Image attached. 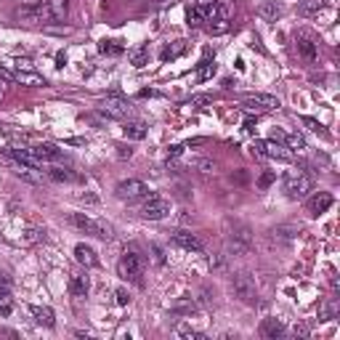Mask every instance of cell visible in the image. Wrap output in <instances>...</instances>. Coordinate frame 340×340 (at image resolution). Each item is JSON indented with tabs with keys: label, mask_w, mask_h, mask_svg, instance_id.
Listing matches in <instances>:
<instances>
[{
	"label": "cell",
	"mask_w": 340,
	"mask_h": 340,
	"mask_svg": "<svg viewBox=\"0 0 340 340\" xmlns=\"http://www.w3.org/2000/svg\"><path fill=\"white\" fill-rule=\"evenodd\" d=\"M226 250L231 255H247L253 250V234L250 229L239 221H226Z\"/></svg>",
	"instance_id": "obj_1"
},
{
	"label": "cell",
	"mask_w": 340,
	"mask_h": 340,
	"mask_svg": "<svg viewBox=\"0 0 340 340\" xmlns=\"http://www.w3.org/2000/svg\"><path fill=\"white\" fill-rule=\"evenodd\" d=\"M285 192L290 199H303L308 192H314V178L306 170H290L285 176Z\"/></svg>",
	"instance_id": "obj_2"
},
{
	"label": "cell",
	"mask_w": 340,
	"mask_h": 340,
	"mask_svg": "<svg viewBox=\"0 0 340 340\" xmlns=\"http://www.w3.org/2000/svg\"><path fill=\"white\" fill-rule=\"evenodd\" d=\"M72 223L80 229V231H85V234H93V237H99L104 242L115 237V229L106 223V221H93V218H88L85 213H74L72 215Z\"/></svg>",
	"instance_id": "obj_3"
},
{
	"label": "cell",
	"mask_w": 340,
	"mask_h": 340,
	"mask_svg": "<svg viewBox=\"0 0 340 340\" xmlns=\"http://www.w3.org/2000/svg\"><path fill=\"white\" fill-rule=\"evenodd\" d=\"M231 290H234V295L242 303H253L258 298V285H255V279L247 271H239V274L231 276Z\"/></svg>",
	"instance_id": "obj_4"
},
{
	"label": "cell",
	"mask_w": 340,
	"mask_h": 340,
	"mask_svg": "<svg viewBox=\"0 0 340 340\" xmlns=\"http://www.w3.org/2000/svg\"><path fill=\"white\" fill-rule=\"evenodd\" d=\"M282 106V101L276 99V96H271V93H253V96H247L244 101H242V109L247 112V115H263V112H271V109H279Z\"/></svg>",
	"instance_id": "obj_5"
},
{
	"label": "cell",
	"mask_w": 340,
	"mask_h": 340,
	"mask_svg": "<svg viewBox=\"0 0 340 340\" xmlns=\"http://www.w3.org/2000/svg\"><path fill=\"white\" fill-rule=\"evenodd\" d=\"M253 154L258 160H266V157H271V160H292V152L287 146H282L279 141H274V138H269V141H255Z\"/></svg>",
	"instance_id": "obj_6"
},
{
	"label": "cell",
	"mask_w": 340,
	"mask_h": 340,
	"mask_svg": "<svg viewBox=\"0 0 340 340\" xmlns=\"http://www.w3.org/2000/svg\"><path fill=\"white\" fill-rule=\"evenodd\" d=\"M167 213H170V202L160 194H149L144 199V205H141V215L146 221H162Z\"/></svg>",
	"instance_id": "obj_7"
},
{
	"label": "cell",
	"mask_w": 340,
	"mask_h": 340,
	"mask_svg": "<svg viewBox=\"0 0 340 340\" xmlns=\"http://www.w3.org/2000/svg\"><path fill=\"white\" fill-rule=\"evenodd\" d=\"M141 269H144V258L138 255L136 250L125 253V255L120 258V263H117L120 276H128V279H136V276H141Z\"/></svg>",
	"instance_id": "obj_8"
},
{
	"label": "cell",
	"mask_w": 340,
	"mask_h": 340,
	"mask_svg": "<svg viewBox=\"0 0 340 340\" xmlns=\"http://www.w3.org/2000/svg\"><path fill=\"white\" fill-rule=\"evenodd\" d=\"M295 45H298V53L306 61H316L319 59V43H316V37L308 32V29H300V32L295 35Z\"/></svg>",
	"instance_id": "obj_9"
},
{
	"label": "cell",
	"mask_w": 340,
	"mask_h": 340,
	"mask_svg": "<svg viewBox=\"0 0 340 340\" xmlns=\"http://www.w3.org/2000/svg\"><path fill=\"white\" fill-rule=\"evenodd\" d=\"M101 112L109 117H117V120H125V117H130V104L122 96H106L101 101Z\"/></svg>",
	"instance_id": "obj_10"
},
{
	"label": "cell",
	"mask_w": 340,
	"mask_h": 340,
	"mask_svg": "<svg viewBox=\"0 0 340 340\" xmlns=\"http://www.w3.org/2000/svg\"><path fill=\"white\" fill-rule=\"evenodd\" d=\"M115 194H117L120 199H128V202H133V199H138V197H144V194H146V183H144V181H138V178L120 181V183H117V189H115Z\"/></svg>",
	"instance_id": "obj_11"
},
{
	"label": "cell",
	"mask_w": 340,
	"mask_h": 340,
	"mask_svg": "<svg viewBox=\"0 0 340 340\" xmlns=\"http://www.w3.org/2000/svg\"><path fill=\"white\" fill-rule=\"evenodd\" d=\"M29 152L35 154V157L45 165V162H59L64 154H61V149H56L53 144H35V146H29Z\"/></svg>",
	"instance_id": "obj_12"
},
{
	"label": "cell",
	"mask_w": 340,
	"mask_h": 340,
	"mask_svg": "<svg viewBox=\"0 0 340 340\" xmlns=\"http://www.w3.org/2000/svg\"><path fill=\"white\" fill-rule=\"evenodd\" d=\"M74 258H77V263H83L85 269L99 266V255H96V250H93L90 244H85V242L74 244Z\"/></svg>",
	"instance_id": "obj_13"
},
{
	"label": "cell",
	"mask_w": 340,
	"mask_h": 340,
	"mask_svg": "<svg viewBox=\"0 0 340 340\" xmlns=\"http://www.w3.org/2000/svg\"><path fill=\"white\" fill-rule=\"evenodd\" d=\"M16 16H19L22 22L37 24V22H43V19H51V13H48V8H37V6L32 3V6H24V8H19V11H16Z\"/></svg>",
	"instance_id": "obj_14"
},
{
	"label": "cell",
	"mask_w": 340,
	"mask_h": 340,
	"mask_svg": "<svg viewBox=\"0 0 340 340\" xmlns=\"http://www.w3.org/2000/svg\"><path fill=\"white\" fill-rule=\"evenodd\" d=\"M258 16H263L266 22H276L285 16V6L276 3V0H263V3L258 6Z\"/></svg>",
	"instance_id": "obj_15"
},
{
	"label": "cell",
	"mask_w": 340,
	"mask_h": 340,
	"mask_svg": "<svg viewBox=\"0 0 340 340\" xmlns=\"http://www.w3.org/2000/svg\"><path fill=\"white\" fill-rule=\"evenodd\" d=\"M332 207V194L330 192H319L308 199V213L311 215H319V213H327Z\"/></svg>",
	"instance_id": "obj_16"
},
{
	"label": "cell",
	"mask_w": 340,
	"mask_h": 340,
	"mask_svg": "<svg viewBox=\"0 0 340 340\" xmlns=\"http://www.w3.org/2000/svg\"><path fill=\"white\" fill-rule=\"evenodd\" d=\"M173 242L178 247H183V250H189V253H202V242H199L194 234H189V231H176Z\"/></svg>",
	"instance_id": "obj_17"
},
{
	"label": "cell",
	"mask_w": 340,
	"mask_h": 340,
	"mask_svg": "<svg viewBox=\"0 0 340 340\" xmlns=\"http://www.w3.org/2000/svg\"><path fill=\"white\" fill-rule=\"evenodd\" d=\"M13 80L22 83V85H29V88H43L45 85V77L37 74L35 69H19V72H13Z\"/></svg>",
	"instance_id": "obj_18"
},
{
	"label": "cell",
	"mask_w": 340,
	"mask_h": 340,
	"mask_svg": "<svg viewBox=\"0 0 340 340\" xmlns=\"http://www.w3.org/2000/svg\"><path fill=\"white\" fill-rule=\"evenodd\" d=\"M128 59H130V64H133L136 69L146 67V64H149V43H138L136 48H130V51H128Z\"/></svg>",
	"instance_id": "obj_19"
},
{
	"label": "cell",
	"mask_w": 340,
	"mask_h": 340,
	"mask_svg": "<svg viewBox=\"0 0 340 340\" xmlns=\"http://www.w3.org/2000/svg\"><path fill=\"white\" fill-rule=\"evenodd\" d=\"M260 335L269 337V340H276V337L285 335V324L279 319H263L260 322Z\"/></svg>",
	"instance_id": "obj_20"
},
{
	"label": "cell",
	"mask_w": 340,
	"mask_h": 340,
	"mask_svg": "<svg viewBox=\"0 0 340 340\" xmlns=\"http://www.w3.org/2000/svg\"><path fill=\"white\" fill-rule=\"evenodd\" d=\"M45 8H48L53 22H64L67 13H69V0H48V6H45Z\"/></svg>",
	"instance_id": "obj_21"
},
{
	"label": "cell",
	"mask_w": 340,
	"mask_h": 340,
	"mask_svg": "<svg viewBox=\"0 0 340 340\" xmlns=\"http://www.w3.org/2000/svg\"><path fill=\"white\" fill-rule=\"evenodd\" d=\"M32 316H35V322L40 327H53L56 324V316H53V311L48 306H32Z\"/></svg>",
	"instance_id": "obj_22"
},
{
	"label": "cell",
	"mask_w": 340,
	"mask_h": 340,
	"mask_svg": "<svg viewBox=\"0 0 340 340\" xmlns=\"http://www.w3.org/2000/svg\"><path fill=\"white\" fill-rule=\"evenodd\" d=\"M88 290H90L88 276H72V279H69V295L72 298H85Z\"/></svg>",
	"instance_id": "obj_23"
},
{
	"label": "cell",
	"mask_w": 340,
	"mask_h": 340,
	"mask_svg": "<svg viewBox=\"0 0 340 340\" xmlns=\"http://www.w3.org/2000/svg\"><path fill=\"white\" fill-rule=\"evenodd\" d=\"M327 6V0H303V3L298 6V13L306 19H311V16H319V11Z\"/></svg>",
	"instance_id": "obj_24"
},
{
	"label": "cell",
	"mask_w": 340,
	"mask_h": 340,
	"mask_svg": "<svg viewBox=\"0 0 340 340\" xmlns=\"http://www.w3.org/2000/svg\"><path fill=\"white\" fill-rule=\"evenodd\" d=\"M48 176H51V181H59V183L77 181V176L72 173V170H69V167H61V165H51V167H48Z\"/></svg>",
	"instance_id": "obj_25"
},
{
	"label": "cell",
	"mask_w": 340,
	"mask_h": 340,
	"mask_svg": "<svg viewBox=\"0 0 340 340\" xmlns=\"http://www.w3.org/2000/svg\"><path fill=\"white\" fill-rule=\"evenodd\" d=\"M122 133H125V138H130V141H141V138H146V125L144 122H125Z\"/></svg>",
	"instance_id": "obj_26"
},
{
	"label": "cell",
	"mask_w": 340,
	"mask_h": 340,
	"mask_svg": "<svg viewBox=\"0 0 340 340\" xmlns=\"http://www.w3.org/2000/svg\"><path fill=\"white\" fill-rule=\"evenodd\" d=\"M285 144H287V149H290L292 154H300V152H306V149H308L306 138H303L300 133H290V136H285Z\"/></svg>",
	"instance_id": "obj_27"
},
{
	"label": "cell",
	"mask_w": 340,
	"mask_h": 340,
	"mask_svg": "<svg viewBox=\"0 0 340 340\" xmlns=\"http://www.w3.org/2000/svg\"><path fill=\"white\" fill-rule=\"evenodd\" d=\"M213 74H215V61H213L210 56H205L202 61H199V69H197V80H199V83H205V80H210Z\"/></svg>",
	"instance_id": "obj_28"
},
{
	"label": "cell",
	"mask_w": 340,
	"mask_h": 340,
	"mask_svg": "<svg viewBox=\"0 0 340 340\" xmlns=\"http://www.w3.org/2000/svg\"><path fill=\"white\" fill-rule=\"evenodd\" d=\"M218 3H221V0H197L194 6L202 11L205 22H210V19H215V8H218Z\"/></svg>",
	"instance_id": "obj_29"
},
{
	"label": "cell",
	"mask_w": 340,
	"mask_h": 340,
	"mask_svg": "<svg viewBox=\"0 0 340 340\" xmlns=\"http://www.w3.org/2000/svg\"><path fill=\"white\" fill-rule=\"evenodd\" d=\"M183 51H186V40H176V45H167V48H162V61H167V59H176V56H181Z\"/></svg>",
	"instance_id": "obj_30"
},
{
	"label": "cell",
	"mask_w": 340,
	"mask_h": 340,
	"mask_svg": "<svg viewBox=\"0 0 340 340\" xmlns=\"http://www.w3.org/2000/svg\"><path fill=\"white\" fill-rule=\"evenodd\" d=\"M231 29V22L229 19H210V24H207V32L210 35H226Z\"/></svg>",
	"instance_id": "obj_31"
},
{
	"label": "cell",
	"mask_w": 340,
	"mask_h": 340,
	"mask_svg": "<svg viewBox=\"0 0 340 340\" xmlns=\"http://www.w3.org/2000/svg\"><path fill=\"white\" fill-rule=\"evenodd\" d=\"M99 51H101L104 56H120V53H122V45H120L117 40H101V43H99Z\"/></svg>",
	"instance_id": "obj_32"
},
{
	"label": "cell",
	"mask_w": 340,
	"mask_h": 340,
	"mask_svg": "<svg viewBox=\"0 0 340 340\" xmlns=\"http://www.w3.org/2000/svg\"><path fill=\"white\" fill-rule=\"evenodd\" d=\"M337 316V303L335 300H327L322 308H319V322H330Z\"/></svg>",
	"instance_id": "obj_33"
},
{
	"label": "cell",
	"mask_w": 340,
	"mask_h": 340,
	"mask_svg": "<svg viewBox=\"0 0 340 340\" xmlns=\"http://www.w3.org/2000/svg\"><path fill=\"white\" fill-rule=\"evenodd\" d=\"M176 335H178V337H186V340H205L202 332H197V330L186 327V324H178V327H176Z\"/></svg>",
	"instance_id": "obj_34"
},
{
	"label": "cell",
	"mask_w": 340,
	"mask_h": 340,
	"mask_svg": "<svg viewBox=\"0 0 340 340\" xmlns=\"http://www.w3.org/2000/svg\"><path fill=\"white\" fill-rule=\"evenodd\" d=\"M186 22H189V27H199V24L205 22L202 11H199L197 6H189V8H186Z\"/></svg>",
	"instance_id": "obj_35"
},
{
	"label": "cell",
	"mask_w": 340,
	"mask_h": 340,
	"mask_svg": "<svg viewBox=\"0 0 340 340\" xmlns=\"http://www.w3.org/2000/svg\"><path fill=\"white\" fill-rule=\"evenodd\" d=\"M35 167H24V165H19L16 167V178H22V181H27V183H40V178L32 173Z\"/></svg>",
	"instance_id": "obj_36"
},
{
	"label": "cell",
	"mask_w": 340,
	"mask_h": 340,
	"mask_svg": "<svg viewBox=\"0 0 340 340\" xmlns=\"http://www.w3.org/2000/svg\"><path fill=\"white\" fill-rule=\"evenodd\" d=\"M271 237H274V239H279V242H290L292 237H295V229L279 226V229H274V231H271Z\"/></svg>",
	"instance_id": "obj_37"
},
{
	"label": "cell",
	"mask_w": 340,
	"mask_h": 340,
	"mask_svg": "<svg viewBox=\"0 0 340 340\" xmlns=\"http://www.w3.org/2000/svg\"><path fill=\"white\" fill-rule=\"evenodd\" d=\"M303 125H306L308 130H314V133H319L322 138H327V136H330L327 130H324V125H322V122H319V120H314V117H303Z\"/></svg>",
	"instance_id": "obj_38"
},
{
	"label": "cell",
	"mask_w": 340,
	"mask_h": 340,
	"mask_svg": "<svg viewBox=\"0 0 340 340\" xmlns=\"http://www.w3.org/2000/svg\"><path fill=\"white\" fill-rule=\"evenodd\" d=\"M43 237H45V231H43V229H35V226L24 231V242H27V244H37Z\"/></svg>",
	"instance_id": "obj_39"
},
{
	"label": "cell",
	"mask_w": 340,
	"mask_h": 340,
	"mask_svg": "<svg viewBox=\"0 0 340 340\" xmlns=\"http://www.w3.org/2000/svg\"><path fill=\"white\" fill-rule=\"evenodd\" d=\"M11 311H13L11 295H8V292H0V316H11Z\"/></svg>",
	"instance_id": "obj_40"
},
{
	"label": "cell",
	"mask_w": 340,
	"mask_h": 340,
	"mask_svg": "<svg viewBox=\"0 0 340 340\" xmlns=\"http://www.w3.org/2000/svg\"><path fill=\"white\" fill-rule=\"evenodd\" d=\"M194 167L199 170V173L207 176V173H213V170H215V162L207 160V157H197V160H194Z\"/></svg>",
	"instance_id": "obj_41"
},
{
	"label": "cell",
	"mask_w": 340,
	"mask_h": 340,
	"mask_svg": "<svg viewBox=\"0 0 340 340\" xmlns=\"http://www.w3.org/2000/svg\"><path fill=\"white\" fill-rule=\"evenodd\" d=\"M274 181H276V173H274V170H266V173L258 178V189H260V192H266Z\"/></svg>",
	"instance_id": "obj_42"
},
{
	"label": "cell",
	"mask_w": 340,
	"mask_h": 340,
	"mask_svg": "<svg viewBox=\"0 0 340 340\" xmlns=\"http://www.w3.org/2000/svg\"><path fill=\"white\" fill-rule=\"evenodd\" d=\"M205 104H213V96H210V93L192 96V101H189V106H205Z\"/></svg>",
	"instance_id": "obj_43"
},
{
	"label": "cell",
	"mask_w": 340,
	"mask_h": 340,
	"mask_svg": "<svg viewBox=\"0 0 340 340\" xmlns=\"http://www.w3.org/2000/svg\"><path fill=\"white\" fill-rule=\"evenodd\" d=\"M115 149H117V157H120V160H130V157H133V149H130L128 144H117Z\"/></svg>",
	"instance_id": "obj_44"
},
{
	"label": "cell",
	"mask_w": 340,
	"mask_h": 340,
	"mask_svg": "<svg viewBox=\"0 0 340 340\" xmlns=\"http://www.w3.org/2000/svg\"><path fill=\"white\" fill-rule=\"evenodd\" d=\"M183 149H186L183 144H173V146H167V160H178L181 154H183Z\"/></svg>",
	"instance_id": "obj_45"
},
{
	"label": "cell",
	"mask_w": 340,
	"mask_h": 340,
	"mask_svg": "<svg viewBox=\"0 0 340 340\" xmlns=\"http://www.w3.org/2000/svg\"><path fill=\"white\" fill-rule=\"evenodd\" d=\"M152 255H154V260H157L160 266H165V253H162L160 244H152Z\"/></svg>",
	"instance_id": "obj_46"
},
{
	"label": "cell",
	"mask_w": 340,
	"mask_h": 340,
	"mask_svg": "<svg viewBox=\"0 0 340 340\" xmlns=\"http://www.w3.org/2000/svg\"><path fill=\"white\" fill-rule=\"evenodd\" d=\"M308 332H311V330H308V324H295V327H292V335H295V337H308Z\"/></svg>",
	"instance_id": "obj_47"
},
{
	"label": "cell",
	"mask_w": 340,
	"mask_h": 340,
	"mask_svg": "<svg viewBox=\"0 0 340 340\" xmlns=\"http://www.w3.org/2000/svg\"><path fill=\"white\" fill-rule=\"evenodd\" d=\"M13 69H32V61H29V59H16V61H13V64H11Z\"/></svg>",
	"instance_id": "obj_48"
},
{
	"label": "cell",
	"mask_w": 340,
	"mask_h": 340,
	"mask_svg": "<svg viewBox=\"0 0 340 340\" xmlns=\"http://www.w3.org/2000/svg\"><path fill=\"white\" fill-rule=\"evenodd\" d=\"M115 298H117V303H120V306H128V300H130L128 290H122V287H120V290L115 292Z\"/></svg>",
	"instance_id": "obj_49"
},
{
	"label": "cell",
	"mask_w": 340,
	"mask_h": 340,
	"mask_svg": "<svg viewBox=\"0 0 340 340\" xmlns=\"http://www.w3.org/2000/svg\"><path fill=\"white\" fill-rule=\"evenodd\" d=\"M176 311H186V314H192V311H194V303H189V300H181V303L176 306Z\"/></svg>",
	"instance_id": "obj_50"
},
{
	"label": "cell",
	"mask_w": 340,
	"mask_h": 340,
	"mask_svg": "<svg viewBox=\"0 0 340 340\" xmlns=\"http://www.w3.org/2000/svg\"><path fill=\"white\" fill-rule=\"evenodd\" d=\"M8 290H11V279L6 274H0V292H8Z\"/></svg>",
	"instance_id": "obj_51"
},
{
	"label": "cell",
	"mask_w": 340,
	"mask_h": 340,
	"mask_svg": "<svg viewBox=\"0 0 340 340\" xmlns=\"http://www.w3.org/2000/svg\"><path fill=\"white\" fill-rule=\"evenodd\" d=\"M244 133H255V120H244Z\"/></svg>",
	"instance_id": "obj_52"
},
{
	"label": "cell",
	"mask_w": 340,
	"mask_h": 340,
	"mask_svg": "<svg viewBox=\"0 0 340 340\" xmlns=\"http://www.w3.org/2000/svg\"><path fill=\"white\" fill-rule=\"evenodd\" d=\"M67 64V56L64 53H56V67H64Z\"/></svg>",
	"instance_id": "obj_53"
},
{
	"label": "cell",
	"mask_w": 340,
	"mask_h": 340,
	"mask_svg": "<svg viewBox=\"0 0 340 340\" xmlns=\"http://www.w3.org/2000/svg\"><path fill=\"white\" fill-rule=\"evenodd\" d=\"M67 144H72V146H83V144H85V138H69Z\"/></svg>",
	"instance_id": "obj_54"
},
{
	"label": "cell",
	"mask_w": 340,
	"mask_h": 340,
	"mask_svg": "<svg viewBox=\"0 0 340 340\" xmlns=\"http://www.w3.org/2000/svg\"><path fill=\"white\" fill-rule=\"evenodd\" d=\"M199 144H205V138H192V141L186 146H199Z\"/></svg>",
	"instance_id": "obj_55"
},
{
	"label": "cell",
	"mask_w": 340,
	"mask_h": 340,
	"mask_svg": "<svg viewBox=\"0 0 340 340\" xmlns=\"http://www.w3.org/2000/svg\"><path fill=\"white\" fill-rule=\"evenodd\" d=\"M83 199L85 202H99V197H93V194H83Z\"/></svg>",
	"instance_id": "obj_56"
},
{
	"label": "cell",
	"mask_w": 340,
	"mask_h": 340,
	"mask_svg": "<svg viewBox=\"0 0 340 340\" xmlns=\"http://www.w3.org/2000/svg\"><path fill=\"white\" fill-rule=\"evenodd\" d=\"M0 101H3V77H0Z\"/></svg>",
	"instance_id": "obj_57"
},
{
	"label": "cell",
	"mask_w": 340,
	"mask_h": 340,
	"mask_svg": "<svg viewBox=\"0 0 340 340\" xmlns=\"http://www.w3.org/2000/svg\"><path fill=\"white\" fill-rule=\"evenodd\" d=\"M29 3H35V0H29Z\"/></svg>",
	"instance_id": "obj_58"
}]
</instances>
